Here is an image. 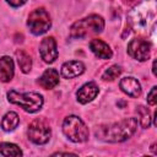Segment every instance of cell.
<instances>
[{
    "instance_id": "1",
    "label": "cell",
    "mask_w": 157,
    "mask_h": 157,
    "mask_svg": "<svg viewBox=\"0 0 157 157\" xmlns=\"http://www.w3.org/2000/svg\"><path fill=\"white\" fill-rule=\"evenodd\" d=\"M137 129V119L125 118L118 123L110 124L97 130V135L108 142H121L132 136Z\"/></svg>"
},
{
    "instance_id": "2",
    "label": "cell",
    "mask_w": 157,
    "mask_h": 157,
    "mask_svg": "<svg viewBox=\"0 0 157 157\" xmlns=\"http://www.w3.org/2000/svg\"><path fill=\"white\" fill-rule=\"evenodd\" d=\"M155 15H156V1L144 0L130 12L129 17L132 27L135 29L142 31V28H146L148 23L155 18Z\"/></svg>"
},
{
    "instance_id": "3",
    "label": "cell",
    "mask_w": 157,
    "mask_h": 157,
    "mask_svg": "<svg viewBox=\"0 0 157 157\" xmlns=\"http://www.w3.org/2000/svg\"><path fill=\"white\" fill-rule=\"evenodd\" d=\"M104 28V21L98 15H91L75 22L70 28V36L72 38H82L90 33H99Z\"/></svg>"
},
{
    "instance_id": "4",
    "label": "cell",
    "mask_w": 157,
    "mask_h": 157,
    "mask_svg": "<svg viewBox=\"0 0 157 157\" xmlns=\"http://www.w3.org/2000/svg\"><path fill=\"white\" fill-rule=\"evenodd\" d=\"M63 131L65 136L72 142H83L88 139V128L76 115L65 118L63 123Z\"/></svg>"
},
{
    "instance_id": "5",
    "label": "cell",
    "mask_w": 157,
    "mask_h": 157,
    "mask_svg": "<svg viewBox=\"0 0 157 157\" xmlns=\"http://www.w3.org/2000/svg\"><path fill=\"white\" fill-rule=\"evenodd\" d=\"M7 98L11 103L21 105L26 112H29V113H34L39 110L43 105V97L36 92L18 93L15 90H12L7 93Z\"/></svg>"
},
{
    "instance_id": "6",
    "label": "cell",
    "mask_w": 157,
    "mask_h": 157,
    "mask_svg": "<svg viewBox=\"0 0 157 157\" xmlns=\"http://www.w3.org/2000/svg\"><path fill=\"white\" fill-rule=\"evenodd\" d=\"M27 25L29 27V31L33 34H36V36L43 34L52 26L50 16L44 9H36L29 13Z\"/></svg>"
},
{
    "instance_id": "7",
    "label": "cell",
    "mask_w": 157,
    "mask_h": 157,
    "mask_svg": "<svg viewBox=\"0 0 157 157\" xmlns=\"http://www.w3.org/2000/svg\"><path fill=\"white\" fill-rule=\"evenodd\" d=\"M28 139L37 145L48 142L50 139V128L48 123L39 118L32 120L28 126Z\"/></svg>"
},
{
    "instance_id": "8",
    "label": "cell",
    "mask_w": 157,
    "mask_h": 157,
    "mask_svg": "<svg viewBox=\"0 0 157 157\" xmlns=\"http://www.w3.org/2000/svg\"><path fill=\"white\" fill-rule=\"evenodd\" d=\"M128 53L134 59L145 61L151 55V44L142 38H135L128 44Z\"/></svg>"
},
{
    "instance_id": "9",
    "label": "cell",
    "mask_w": 157,
    "mask_h": 157,
    "mask_svg": "<svg viewBox=\"0 0 157 157\" xmlns=\"http://www.w3.org/2000/svg\"><path fill=\"white\" fill-rule=\"evenodd\" d=\"M39 53L42 59L45 63H53L56 56H58V50H56V43L53 37H47L42 40L39 45Z\"/></svg>"
},
{
    "instance_id": "10",
    "label": "cell",
    "mask_w": 157,
    "mask_h": 157,
    "mask_svg": "<svg viewBox=\"0 0 157 157\" xmlns=\"http://www.w3.org/2000/svg\"><path fill=\"white\" fill-rule=\"evenodd\" d=\"M98 94V86L94 82H87L85 83L76 93L77 96V101L82 104H86L88 102H91L93 98H96V96Z\"/></svg>"
},
{
    "instance_id": "11",
    "label": "cell",
    "mask_w": 157,
    "mask_h": 157,
    "mask_svg": "<svg viewBox=\"0 0 157 157\" xmlns=\"http://www.w3.org/2000/svg\"><path fill=\"white\" fill-rule=\"evenodd\" d=\"M121 91L124 93H126L128 96L130 97H139L141 94V86L139 83V81L134 77H124L120 80V83H119Z\"/></svg>"
},
{
    "instance_id": "12",
    "label": "cell",
    "mask_w": 157,
    "mask_h": 157,
    "mask_svg": "<svg viewBox=\"0 0 157 157\" xmlns=\"http://www.w3.org/2000/svg\"><path fill=\"white\" fill-rule=\"evenodd\" d=\"M85 71V65L78 60H71L66 61L61 66V75L65 78H72L78 75H81Z\"/></svg>"
},
{
    "instance_id": "13",
    "label": "cell",
    "mask_w": 157,
    "mask_h": 157,
    "mask_svg": "<svg viewBox=\"0 0 157 157\" xmlns=\"http://www.w3.org/2000/svg\"><path fill=\"white\" fill-rule=\"evenodd\" d=\"M90 48L94 53V55L101 59H109L113 55L109 45L104 43L102 39H92L90 43Z\"/></svg>"
},
{
    "instance_id": "14",
    "label": "cell",
    "mask_w": 157,
    "mask_h": 157,
    "mask_svg": "<svg viewBox=\"0 0 157 157\" xmlns=\"http://www.w3.org/2000/svg\"><path fill=\"white\" fill-rule=\"evenodd\" d=\"M13 61L10 56L0 58V81L9 82L13 76Z\"/></svg>"
},
{
    "instance_id": "15",
    "label": "cell",
    "mask_w": 157,
    "mask_h": 157,
    "mask_svg": "<svg viewBox=\"0 0 157 157\" xmlns=\"http://www.w3.org/2000/svg\"><path fill=\"white\" fill-rule=\"evenodd\" d=\"M58 83H59V74H58V71L55 69L45 70L43 72V75L40 76V78H39V85L45 90L53 88Z\"/></svg>"
},
{
    "instance_id": "16",
    "label": "cell",
    "mask_w": 157,
    "mask_h": 157,
    "mask_svg": "<svg viewBox=\"0 0 157 157\" xmlns=\"http://www.w3.org/2000/svg\"><path fill=\"white\" fill-rule=\"evenodd\" d=\"M20 123V118L17 115V113L15 112H9L5 114V117L2 118V121H1V126L5 131H12L15 128H17Z\"/></svg>"
},
{
    "instance_id": "17",
    "label": "cell",
    "mask_w": 157,
    "mask_h": 157,
    "mask_svg": "<svg viewBox=\"0 0 157 157\" xmlns=\"http://www.w3.org/2000/svg\"><path fill=\"white\" fill-rule=\"evenodd\" d=\"M16 56H17V61H18V65L21 67V70L26 74L31 70L32 67V60H31V56L25 52V50H17L16 52Z\"/></svg>"
},
{
    "instance_id": "18",
    "label": "cell",
    "mask_w": 157,
    "mask_h": 157,
    "mask_svg": "<svg viewBox=\"0 0 157 157\" xmlns=\"http://www.w3.org/2000/svg\"><path fill=\"white\" fill-rule=\"evenodd\" d=\"M0 155L2 156H21L22 151L18 146L10 144V142H2L0 144Z\"/></svg>"
},
{
    "instance_id": "19",
    "label": "cell",
    "mask_w": 157,
    "mask_h": 157,
    "mask_svg": "<svg viewBox=\"0 0 157 157\" xmlns=\"http://www.w3.org/2000/svg\"><path fill=\"white\" fill-rule=\"evenodd\" d=\"M137 114L140 117V123L142 125V128H148L151 125V115L147 108L140 105L137 107Z\"/></svg>"
},
{
    "instance_id": "20",
    "label": "cell",
    "mask_w": 157,
    "mask_h": 157,
    "mask_svg": "<svg viewBox=\"0 0 157 157\" xmlns=\"http://www.w3.org/2000/svg\"><path fill=\"white\" fill-rule=\"evenodd\" d=\"M121 74V67L120 66H118V65H113V66H110V67H108L104 72H103V80H105V81H113V80H115L119 75Z\"/></svg>"
},
{
    "instance_id": "21",
    "label": "cell",
    "mask_w": 157,
    "mask_h": 157,
    "mask_svg": "<svg viewBox=\"0 0 157 157\" xmlns=\"http://www.w3.org/2000/svg\"><path fill=\"white\" fill-rule=\"evenodd\" d=\"M156 91H157V88L156 87H152V90L147 94V103L151 104V105H155L156 104Z\"/></svg>"
},
{
    "instance_id": "22",
    "label": "cell",
    "mask_w": 157,
    "mask_h": 157,
    "mask_svg": "<svg viewBox=\"0 0 157 157\" xmlns=\"http://www.w3.org/2000/svg\"><path fill=\"white\" fill-rule=\"evenodd\" d=\"M11 6H13V7H17V6H21V5H23L27 0H6Z\"/></svg>"
},
{
    "instance_id": "23",
    "label": "cell",
    "mask_w": 157,
    "mask_h": 157,
    "mask_svg": "<svg viewBox=\"0 0 157 157\" xmlns=\"http://www.w3.org/2000/svg\"><path fill=\"white\" fill-rule=\"evenodd\" d=\"M152 72H153V75H156V61H153V65H152Z\"/></svg>"
}]
</instances>
